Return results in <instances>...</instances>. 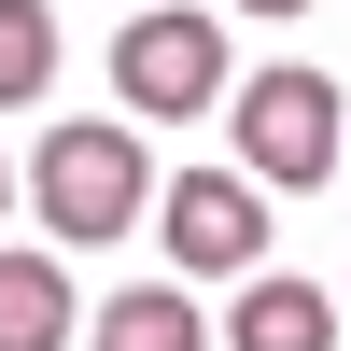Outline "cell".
<instances>
[{
  "instance_id": "obj_1",
  "label": "cell",
  "mask_w": 351,
  "mask_h": 351,
  "mask_svg": "<svg viewBox=\"0 0 351 351\" xmlns=\"http://www.w3.org/2000/svg\"><path fill=\"white\" fill-rule=\"evenodd\" d=\"M14 197L43 211L56 253H112L155 211V155H141V127H112V112H56V141L14 169Z\"/></svg>"
},
{
  "instance_id": "obj_2",
  "label": "cell",
  "mask_w": 351,
  "mask_h": 351,
  "mask_svg": "<svg viewBox=\"0 0 351 351\" xmlns=\"http://www.w3.org/2000/svg\"><path fill=\"white\" fill-rule=\"evenodd\" d=\"M225 127H239V183L253 197H309V183H337V155H351V99L309 56H281V71H253V84H225Z\"/></svg>"
},
{
  "instance_id": "obj_3",
  "label": "cell",
  "mask_w": 351,
  "mask_h": 351,
  "mask_svg": "<svg viewBox=\"0 0 351 351\" xmlns=\"http://www.w3.org/2000/svg\"><path fill=\"white\" fill-rule=\"evenodd\" d=\"M225 14H197V0H141L127 28H112V99L141 112V127H183V112L225 99Z\"/></svg>"
},
{
  "instance_id": "obj_4",
  "label": "cell",
  "mask_w": 351,
  "mask_h": 351,
  "mask_svg": "<svg viewBox=\"0 0 351 351\" xmlns=\"http://www.w3.org/2000/svg\"><path fill=\"white\" fill-rule=\"evenodd\" d=\"M267 267V197L239 169H183L169 183V281H253Z\"/></svg>"
},
{
  "instance_id": "obj_5",
  "label": "cell",
  "mask_w": 351,
  "mask_h": 351,
  "mask_svg": "<svg viewBox=\"0 0 351 351\" xmlns=\"http://www.w3.org/2000/svg\"><path fill=\"white\" fill-rule=\"evenodd\" d=\"M225 351H337V295L295 267H253L239 309H225Z\"/></svg>"
},
{
  "instance_id": "obj_6",
  "label": "cell",
  "mask_w": 351,
  "mask_h": 351,
  "mask_svg": "<svg viewBox=\"0 0 351 351\" xmlns=\"http://www.w3.org/2000/svg\"><path fill=\"white\" fill-rule=\"evenodd\" d=\"M84 337V295L56 253H0V351H71Z\"/></svg>"
},
{
  "instance_id": "obj_7",
  "label": "cell",
  "mask_w": 351,
  "mask_h": 351,
  "mask_svg": "<svg viewBox=\"0 0 351 351\" xmlns=\"http://www.w3.org/2000/svg\"><path fill=\"white\" fill-rule=\"evenodd\" d=\"M84 351H211V324H197L183 281H127V295L84 324Z\"/></svg>"
},
{
  "instance_id": "obj_8",
  "label": "cell",
  "mask_w": 351,
  "mask_h": 351,
  "mask_svg": "<svg viewBox=\"0 0 351 351\" xmlns=\"http://www.w3.org/2000/svg\"><path fill=\"white\" fill-rule=\"evenodd\" d=\"M56 84V14L43 0H0V112H28Z\"/></svg>"
},
{
  "instance_id": "obj_9",
  "label": "cell",
  "mask_w": 351,
  "mask_h": 351,
  "mask_svg": "<svg viewBox=\"0 0 351 351\" xmlns=\"http://www.w3.org/2000/svg\"><path fill=\"white\" fill-rule=\"evenodd\" d=\"M225 14H267V28H295V14H309V0H225Z\"/></svg>"
},
{
  "instance_id": "obj_10",
  "label": "cell",
  "mask_w": 351,
  "mask_h": 351,
  "mask_svg": "<svg viewBox=\"0 0 351 351\" xmlns=\"http://www.w3.org/2000/svg\"><path fill=\"white\" fill-rule=\"evenodd\" d=\"M0 211H14V155H0Z\"/></svg>"
},
{
  "instance_id": "obj_11",
  "label": "cell",
  "mask_w": 351,
  "mask_h": 351,
  "mask_svg": "<svg viewBox=\"0 0 351 351\" xmlns=\"http://www.w3.org/2000/svg\"><path fill=\"white\" fill-rule=\"evenodd\" d=\"M337 324H351V295H337Z\"/></svg>"
},
{
  "instance_id": "obj_12",
  "label": "cell",
  "mask_w": 351,
  "mask_h": 351,
  "mask_svg": "<svg viewBox=\"0 0 351 351\" xmlns=\"http://www.w3.org/2000/svg\"><path fill=\"white\" fill-rule=\"evenodd\" d=\"M127 14H141V0H127Z\"/></svg>"
},
{
  "instance_id": "obj_13",
  "label": "cell",
  "mask_w": 351,
  "mask_h": 351,
  "mask_svg": "<svg viewBox=\"0 0 351 351\" xmlns=\"http://www.w3.org/2000/svg\"><path fill=\"white\" fill-rule=\"evenodd\" d=\"M337 169H351V155H337Z\"/></svg>"
}]
</instances>
